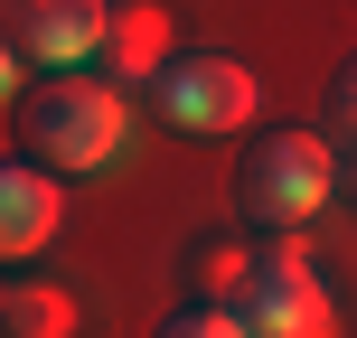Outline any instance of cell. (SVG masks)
<instances>
[{
	"mask_svg": "<svg viewBox=\"0 0 357 338\" xmlns=\"http://www.w3.org/2000/svg\"><path fill=\"white\" fill-rule=\"evenodd\" d=\"M94 56H104V75H113L123 94L151 85V75H160V56H169V10H160V0H113Z\"/></svg>",
	"mask_w": 357,
	"mask_h": 338,
	"instance_id": "cell-6",
	"label": "cell"
},
{
	"mask_svg": "<svg viewBox=\"0 0 357 338\" xmlns=\"http://www.w3.org/2000/svg\"><path fill=\"white\" fill-rule=\"evenodd\" d=\"M329 178H339V151H329V132L273 123V132H254L245 169H235V207H245L264 235H301L310 216L329 207Z\"/></svg>",
	"mask_w": 357,
	"mask_h": 338,
	"instance_id": "cell-2",
	"label": "cell"
},
{
	"mask_svg": "<svg viewBox=\"0 0 357 338\" xmlns=\"http://www.w3.org/2000/svg\"><path fill=\"white\" fill-rule=\"evenodd\" d=\"M56 216H66V197H56V169L47 160H0V263H29L38 245L56 235Z\"/></svg>",
	"mask_w": 357,
	"mask_h": 338,
	"instance_id": "cell-5",
	"label": "cell"
},
{
	"mask_svg": "<svg viewBox=\"0 0 357 338\" xmlns=\"http://www.w3.org/2000/svg\"><path fill=\"white\" fill-rule=\"evenodd\" d=\"M19 141H29V160H47L56 178H104L123 160V141H132V104H123L113 75L56 66L47 85L29 94V113H19Z\"/></svg>",
	"mask_w": 357,
	"mask_h": 338,
	"instance_id": "cell-1",
	"label": "cell"
},
{
	"mask_svg": "<svg viewBox=\"0 0 357 338\" xmlns=\"http://www.w3.org/2000/svg\"><path fill=\"white\" fill-rule=\"evenodd\" d=\"M160 338H245V320H235V301H216V291H188V301H169Z\"/></svg>",
	"mask_w": 357,
	"mask_h": 338,
	"instance_id": "cell-10",
	"label": "cell"
},
{
	"mask_svg": "<svg viewBox=\"0 0 357 338\" xmlns=\"http://www.w3.org/2000/svg\"><path fill=\"white\" fill-rule=\"evenodd\" d=\"M329 141H348V151H357V56L329 75Z\"/></svg>",
	"mask_w": 357,
	"mask_h": 338,
	"instance_id": "cell-11",
	"label": "cell"
},
{
	"mask_svg": "<svg viewBox=\"0 0 357 338\" xmlns=\"http://www.w3.org/2000/svg\"><path fill=\"white\" fill-rule=\"evenodd\" d=\"M160 113L178 132H245L254 104H264V85H254V66H235V56H160Z\"/></svg>",
	"mask_w": 357,
	"mask_h": 338,
	"instance_id": "cell-4",
	"label": "cell"
},
{
	"mask_svg": "<svg viewBox=\"0 0 357 338\" xmlns=\"http://www.w3.org/2000/svg\"><path fill=\"white\" fill-rule=\"evenodd\" d=\"M245 263H254V245H226V235H197V254H188V291H216V301H235Z\"/></svg>",
	"mask_w": 357,
	"mask_h": 338,
	"instance_id": "cell-9",
	"label": "cell"
},
{
	"mask_svg": "<svg viewBox=\"0 0 357 338\" xmlns=\"http://www.w3.org/2000/svg\"><path fill=\"white\" fill-rule=\"evenodd\" d=\"M235 320H245V338H329L339 329V301L310 272V254L291 235H273L245 263V282H235Z\"/></svg>",
	"mask_w": 357,
	"mask_h": 338,
	"instance_id": "cell-3",
	"label": "cell"
},
{
	"mask_svg": "<svg viewBox=\"0 0 357 338\" xmlns=\"http://www.w3.org/2000/svg\"><path fill=\"white\" fill-rule=\"evenodd\" d=\"M0 329H10V338H66L75 329V301L56 282H10V291H0Z\"/></svg>",
	"mask_w": 357,
	"mask_h": 338,
	"instance_id": "cell-8",
	"label": "cell"
},
{
	"mask_svg": "<svg viewBox=\"0 0 357 338\" xmlns=\"http://www.w3.org/2000/svg\"><path fill=\"white\" fill-rule=\"evenodd\" d=\"M10 85H19V47L0 38V104H10Z\"/></svg>",
	"mask_w": 357,
	"mask_h": 338,
	"instance_id": "cell-12",
	"label": "cell"
},
{
	"mask_svg": "<svg viewBox=\"0 0 357 338\" xmlns=\"http://www.w3.org/2000/svg\"><path fill=\"white\" fill-rule=\"evenodd\" d=\"M104 10L113 0H19V47L38 56V66H85L94 38H104Z\"/></svg>",
	"mask_w": 357,
	"mask_h": 338,
	"instance_id": "cell-7",
	"label": "cell"
}]
</instances>
